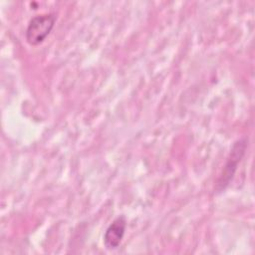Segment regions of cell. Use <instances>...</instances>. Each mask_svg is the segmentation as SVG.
<instances>
[{
	"instance_id": "3",
	"label": "cell",
	"mask_w": 255,
	"mask_h": 255,
	"mask_svg": "<svg viewBox=\"0 0 255 255\" xmlns=\"http://www.w3.org/2000/svg\"><path fill=\"white\" fill-rule=\"evenodd\" d=\"M127 228V218L125 215H120L108 226L104 234V245L107 249L113 250L121 244Z\"/></svg>"
},
{
	"instance_id": "2",
	"label": "cell",
	"mask_w": 255,
	"mask_h": 255,
	"mask_svg": "<svg viewBox=\"0 0 255 255\" xmlns=\"http://www.w3.org/2000/svg\"><path fill=\"white\" fill-rule=\"evenodd\" d=\"M56 18L55 13L39 14L31 18L25 33L26 41L32 46L43 43L52 32L56 23Z\"/></svg>"
},
{
	"instance_id": "1",
	"label": "cell",
	"mask_w": 255,
	"mask_h": 255,
	"mask_svg": "<svg viewBox=\"0 0 255 255\" xmlns=\"http://www.w3.org/2000/svg\"><path fill=\"white\" fill-rule=\"evenodd\" d=\"M247 145H248V140L246 137H242L233 143L231 150L229 152V155L227 157V160L225 162V165L222 169V172L216 181L215 190L217 192L224 190L232 181L235 175V172L237 170L238 163L241 161V159L245 155Z\"/></svg>"
}]
</instances>
